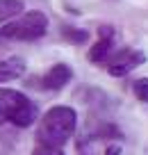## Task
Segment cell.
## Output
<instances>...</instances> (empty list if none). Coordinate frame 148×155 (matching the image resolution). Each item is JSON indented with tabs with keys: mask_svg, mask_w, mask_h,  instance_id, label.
<instances>
[{
	"mask_svg": "<svg viewBox=\"0 0 148 155\" xmlns=\"http://www.w3.org/2000/svg\"><path fill=\"white\" fill-rule=\"evenodd\" d=\"M77 130V110L73 105H53L48 107L37 123V146L64 148L75 137Z\"/></svg>",
	"mask_w": 148,
	"mask_h": 155,
	"instance_id": "cell-1",
	"label": "cell"
},
{
	"mask_svg": "<svg viewBox=\"0 0 148 155\" xmlns=\"http://www.w3.org/2000/svg\"><path fill=\"white\" fill-rule=\"evenodd\" d=\"M39 105L28 96V94L18 91L12 87H0V126H9L14 128H32L39 121Z\"/></svg>",
	"mask_w": 148,
	"mask_h": 155,
	"instance_id": "cell-2",
	"label": "cell"
},
{
	"mask_svg": "<svg viewBox=\"0 0 148 155\" xmlns=\"http://www.w3.org/2000/svg\"><path fill=\"white\" fill-rule=\"evenodd\" d=\"M50 18L41 9H25L18 16L9 18L0 25V44H12V41H39L48 34Z\"/></svg>",
	"mask_w": 148,
	"mask_h": 155,
	"instance_id": "cell-3",
	"label": "cell"
},
{
	"mask_svg": "<svg viewBox=\"0 0 148 155\" xmlns=\"http://www.w3.org/2000/svg\"><path fill=\"white\" fill-rule=\"evenodd\" d=\"M75 155H123V132L112 121H100L75 141Z\"/></svg>",
	"mask_w": 148,
	"mask_h": 155,
	"instance_id": "cell-4",
	"label": "cell"
},
{
	"mask_svg": "<svg viewBox=\"0 0 148 155\" xmlns=\"http://www.w3.org/2000/svg\"><path fill=\"white\" fill-rule=\"evenodd\" d=\"M148 62V55L141 48L134 46H123L119 50H112V55L105 62V71L112 78H125L128 73H132L134 68H139L141 64Z\"/></svg>",
	"mask_w": 148,
	"mask_h": 155,
	"instance_id": "cell-5",
	"label": "cell"
},
{
	"mask_svg": "<svg viewBox=\"0 0 148 155\" xmlns=\"http://www.w3.org/2000/svg\"><path fill=\"white\" fill-rule=\"evenodd\" d=\"M96 37H98V39H96L94 44H91V48L87 50V59H89L91 64H105L107 57L112 55V50H114V44H116L114 25H110V23L98 25Z\"/></svg>",
	"mask_w": 148,
	"mask_h": 155,
	"instance_id": "cell-6",
	"label": "cell"
},
{
	"mask_svg": "<svg viewBox=\"0 0 148 155\" xmlns=\"http://www.w3.org/2000/svg\"><path fill=\"white\" fill-rule=\"evenodd\" d=\"M73 75H75V73H73V66H68L66 62H57L39 78V84H41V89H46V91H62L66 84H71Z\"/></svg>",
	"mask_w": 148,
	"mask_h": 155,
	"instance_id": "cell-7",
	"label": "cell"
},
{
	"mask_svg": "<svg viewBox=\"0 0 148 155\" xmlns=\"http://www.w3.org/2000/svg\"><path fill=\"white\" fill-rule=\"evenodd\" d=\"M25 71H28V62L18 55L0 59V84H7V82H14L18 78H23Z\"/></svg>",
	"mask_w": 148,
	"mask_h": 155,
	"instance_id": "cell-8",
	"label": "cell"
},
{
	"mask_svg": "<svg viewBox=\"0 0 148 155\" xmlns=\"http://www.w3.org/2000/svg\"><path fill=\"white\" fill-rule=\"evenodd\" d=\"M62 37L64 41H68V44L73 46H87L91 41V32L87 28H77V25H62Z\"/></svg>",
	"mask_w": 148,
	"mask_h": 155,
	"instance_id": "cell-9",
	"label": "cell"
},
{
	"mask_svg": "<svg viewBox=\"0 0 148 155\" xmlns=\"http://www.w3.org/2000/svg\"><path fill=\"white\" fill-rule=\"evenodd\" d=\"M21 12H25L23 0H0V25L7 23L14 16H18Z\"/></svg>",
	"mask_w": 148,
	"mask_h": 155,
	"instance_id": "cell-10",
	"label": "cell"
},
{
	"mask_svg": "<svg viewBox=\"0 0 148 155\" xmlns=\"http://www.w3.org/2000/svg\"><path fill=\"white\" fill-rule=\"evenodd\" d=\"M132 96L139 103H146L148 105V78H139L132 82Z\"/></svg>",
	"mask_w": 148,
	"mask_h": 155,
	"instance_id": "cell-11",
	"label": "cell"
},
{
	"mask_svg": "<svg viewBox=\"0 0 148 155\" xmlns=\"http://www.w3.org/2000/svg\"><path fill=\"white\" fill-rule=\"evenodd\" d=\"M32 155H66L64 148H53V146H37Z\"/></svg>",
	"mask_w": 148,
	"mask_h": 155,
	"instance_id": "cell-12",
	"label": "cell"
}]
</instances>
